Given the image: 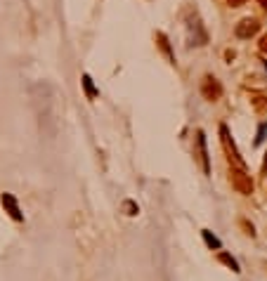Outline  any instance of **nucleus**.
Instances as JSON below:
<instances>
[{"mask_svg":"<svg viewBox=\"0 0 267 281\" xmlns=\"http://www.w3.org/2000/svg\"><path fill=\"white\" fill-rule=\"evenodd\" d=\"M201 95H204L208 102H215V100H220V95H222V87L220 83L213 78V76H206L204 83H201Z\"/></svg>","mask_w":267,"mask_h":281,"instance_id":"nucleus-1","label":"nucleus"},{"mask_svg":"<svg viewBox=\"0 0 267 281\" xmlns=\"http://www.w3.org/2000/svg\"><path fill=\"white\" fill-rule=\"evenodd\" d=\"M194 144H197V158H199V163H201L204 172L208 175V172H211V163H208V149H206V135L201 133V130L197 133V140H194Z\"/></svg>","mask_w":267,"mask_h":281,"instance_id":"nucleus-2","label":"nucleus"},{"mask_svg":"<svg viewBox=\"0 0 267 281\" xmlns=\"http://www.w3.org/2000/svg\"><path fill=\"white\" fill-rule=\"evenodd\" d=\"M232 184H234V189L241 192V194H251L253 192V182L244 170H234V168H232Z\"/></svg>","mask_w":267,"mask_h":281,"instance_id":"nucleus-3","label":"nucleus"},{"mask_svg":"<svg viewBox=\"0 0 267 281\" xmlns=\"http://www.w3.org/2000/svg\"><path fill=\"white\" fill-rule=\"evenodd\" d=\"M258 31H260V24L255 22V19H244V22L236 24V36H239V38H251V36H255Z\"/></svg>","mask_w":267,"mask_h":281,"instance_id":"nucleus-4","label":"nucleus"},{"mask_svg":"<svg viewBox=\"0 0 267 281\" xmlns=\"http://www.w3.org/2000/svg\"><path fill=\"white\" fill-rule=\"evenodd\" d=\"M220 135H222V144H225V149H227L229 154H232V156H229V158H234V161H236V163H239V165H244V161L239 158V151H236L234 142L229 140V130H227V125H220Z\"/></svg>","mask_w":267,"mask_h":281,"instance_id":"nucleus-5","label":"nucleus"},{"mask_svg":"<svg viewBox=\"0 0 267 281\" xmlns=\"http://www.w3.org/2000/svg\"><path fill=\"white\" fill-rule=\"evenodd\" d=\"M3 206L8 208V213H10V218H12V220H24L22 211H19V206H17V199L12 194H5V196H3Z\"/></svg>","mask_w":267,"mask_h":281,"instance_id":"nucleus-6","label":"nucleus"},{"mask_svg":"<svg viewBox=\"0 0 267 281\" xmlns=\"http://www.w3.org/2000/svg\"><path fill=\"white\" fill-rule=\"evenodd\" d=\"M83 87H85V95L90 97V100H95L97 95H100V90L95 87V83H93V78L87 76V73H83Z\"/></svg>","mask_w":267,"mask_h":281,"instance_id":"nucleus-7","label":"nucleus"},{"mask_svg":"<svg viewBox=\"0 0 267 281\" xmlns=\"http://www.w3.org/2000/svg\"><path fill=\"white\" fill-rule=\"evenodd\" d=\"M156 40H158V45H161V50H163L165 55H168V59L173 62V52H170V45H168V38H165L163 33H156Z\"/></svg>","mask_w":267,"mask_h":281,"instance_id":"nucleus-8","label":"nucleus"},{"mask_svg":"<svg viewBox=\"0 0 267 281\" xmlns=\"http://www.w3.org/2000/svg\"><path fill=\"white\" fill-rule=\"evenodd\" d=\"M201 234H204L206 243H208V246H211V248H222V243H220V239H218V236H213L211 232H208V229H204V232H201Z\"/></svg>","mask_w":267,"mask_h":281,"instance_id":"nucleus-9","label":"nucleus"},{"mask_svg":"<svg viewBox=\"0 0 267 281\" xmlns=\"http://www.w3.org/2000/svg\"><path fill=\"white\" fill-rule=\"evenodd\" d=\"M220 260H222V262H225V265L229 267V269H232V272H241V269H239V262H236L234 258H229L227 253H220Z\"/></svg>","mask_w":267,"mask_h":281,"instance_id":"nucleus-10","label":"nucleus"},{"mask_svg":"<svg viewBox=\"0 0 267 281\" xmlns=\"http://www.w3.org/2000/svg\"><path fill=\"white\" fill-rule=\"evenodd\" d=\"M265 133H267V123H262V125H260V130H258V137H255V144H262Z\"/></svg>","mask_w":267,"mask_h":281,"instance_id":"nucleus-11","label":"nucleus"},{"mask_svg":"<svg viewBox=\"0 0 267 281\" xmlns=\"http://www.w3.org/2000/svg\"><path fill=\"white\" fill-rule=\"evenodd\" d=\"M126 211H128V215H135V213H137V208H135V203L128 201L126 203Z\"/></svg>","mask_w":267,"mask_h":281,"instance_id":"nucleus-12","label":"nucleus"},{"mask_svg":"<svg viewBox=\"0 0 267 281\" xmlns=\"http://www.w3.org/2000/svg\"><path fill=\"white\" fill-rule=\"evenodd\" d=\"M229 3V8H239V5H244L246 0H227Z\"/></svg>","mask_w":267,"mask_h":281,"instance_id":"nucleus-13","label":"nucleus"},{"mask_svg":"<svg viewBox=\"0 0 267 281\" xmlns=\"http://www.w3.org/2000/svg\"><path fill=\"white\" fill-rule=\"evenodd\" d=\"M260 47H262V50H265V52H267V38H262V43H260Z\"/></svg>","mask_w":267,"mask_h":281,"instance_id":"nucleus-14","label":"nucleus"},{"mask_svg":"<svg viewBox=\"0 0 267 281\" xmlns=\"http://www.w3.org/2000/svg\"><path fill=\"white\" fill-rule=\"evenodd\" d=\"M260 5H262V8H267V0H260Z\"/></svg>","mask_w":267,"mask_h":281,"instance_id":"nucleus-15","label":"nucleus"},{"mask_svg":"<svg viewBox=\"0 0 267 281\" xmlns=\"http://www.w3.org/2000/svg\"><path fill=\"white\" fill-rule=\"evenodd\" d=\"M262 170H267V158H265V165H262Z\"/></svg>","mask_w":267,"mask_h":281,"instance_id":"nucleus-16","label":"nucleus"}]
</instances>
